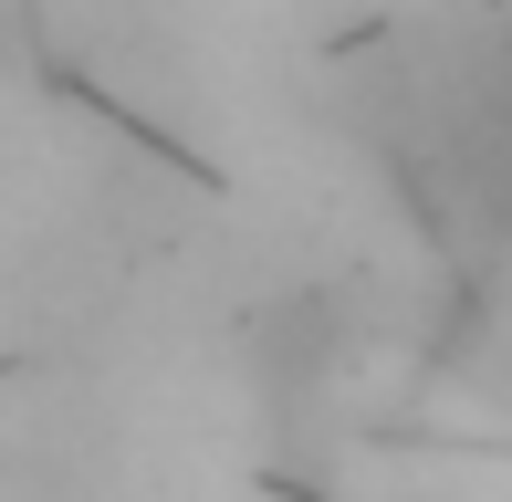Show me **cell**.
Instances as JSON below:
<instances>
[{"instance_id": "6da1fadb", "label": "cell", "mask_w": 512, "mask_h": 502, "mask_svg": "<svg viewBox=\"0 0 512 502\" xmlns=\"http://www.w3.org/2000/svg\"><path fill=\"white\" fill-rule=\"evenodd\" d=\"M335 356H345V304L335 293H283V304L251 325V367L272 387H314Z\"/></svg>"}]
</instances>
